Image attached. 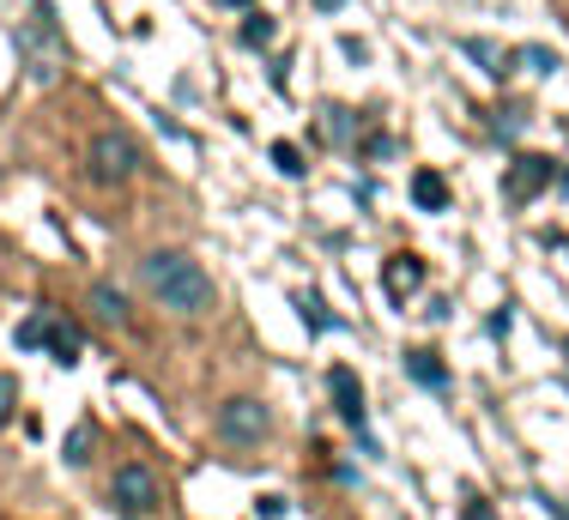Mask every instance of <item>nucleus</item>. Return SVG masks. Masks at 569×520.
Instances as JSON below:
<instances>
[{
  "instance_id": "dca6fc26",
  "label": "nucleus",
  "mask_w": 569,
  "mask_h": 520,
  "mask_svg": "<svg viewBox=\"0 0 569 520\" xmlns=\"http://www.w3.org/2000/svg\"><path fill=\"white\" fill-rule=\"evenodd\" d=\"M515 67H533V73H558V54H551V49H521V54H515Z\"/></svg>"
},
{
  "instance_id": "0eeeda50",
  "label": "nucleus",
  "mask_w": 569,
  "mask_h": 520,
  "mask_svg": "<svg viewBox=\"0 0 569 520\" xmlns=\"http://www.w3.org/2000/svg\"><path fill=\"white\" fill-rule=\"evenodd\" d=\"M382 284H388V297L395 303H406V297L425 284V260L418 254H395V260H382Z\"/></svg>"
},
{
  "instance_id": "20e7f679",
  "label": "nucleus",
  "mask_w": 569,
  "mask_h": 520,
  "mask_svg": "<svg viewBox=\"0 0 569 520\" xmlns=\"http://www.w3.org/2000/svg\"><path fill=\"white\" fill-rule=\"evenodd\" d=\"M219 436H224V442H237V448L267 442V436H273V412H267L261 400H230L219 412Z\"/></svg>"
},
{
  "instance_id": "9b49d317",
  "label": "nucleus",
  "mask_w": 569,
  "mask_h": 520,
  "mask_svg": "<svg viewBox=\"0 0 569 520\" xmlns=\"http://www.w3.org/2000/svg\"><path fill=\"white\" fill-rule=\"evenodd\" d=\"M43 346L56 363H79V333L67 321H56V314H49V327H43Z\"/></svg>"
},
{
  "instance_id": "5701e85b",
  "label": "nucleus",
  "mask_w": 569,
  "mask_h": 520,
  "mask_svg": "<svg viewBox=\"0 0 569 520\" xmlns=\"http://www.w3.org/2000/svg\"><path fill=\"white\" fill-rule=\"evenodd\" d=\"M316 7H321V12H333V7H346V0H316Z\"/></svg>"
},
{
  "instance_id": "7ed1b4c3",
  "label": "nucleus",
  "mask_w": 569,
  "mask_h": 520,
  "mask_svg": "<svg viewBox=\"0 0 569 520\" xmlns=\"http://www.w3.org/2000/svg\"><path fill=\"white\" fill-rule=\"evenodd\" d=\"M110 497L121 514H152L158 509V472L140 467V460H128V467H116L110 478Z\"/></svg>"
},
{
  "instance_id": "f8f14e48",
  "label": "nucleus",
  "mask_w": 569,
  "mask_h": 520,
  "mask_svg": "<svg viewBox=\"0 0 569 520\" xmlns=\"http://www.w3.org/2000/svg\"><path fill=\"white\" fill-rule=\"evenodd\" d=\"M467 54H472V61H479L485 67V73H491V79H509L515 73V54H503V49H497V43H485V37H467Z\"/></svg>"
},
{
  "instance_id": "1a4fd4ad",
  "label": "nucleus",
  "mask_w": 569,
  "mask_h": 520,
  "mask_svg": "<svg viewBox=\"0 0 569 520\" xmlns=\"http://www.w3.org/2000/svg\"><path fill=\"white\" fill-rule=\"evenodd\" d=\"M406 376H412L418 381V388H449V363H442L437 358V351H425V346H412V351H406Z\"/></svg>"
},
{
  "instance_id": "aec40b11",
  "label": "nucleus",
  "mask_w": 569,
  "mask_h": 520,
  "mask_svg": "<svg viewBox=\"0 0 569 520\" xmlns=\"http://www.w3.org/2000/svg\"><path fill=\"white\" fill-rule=\"evenodd\" d=\"M297 309H303V321H309V327H328V314H321V303H316V297H309V291L297 297Z\"/></svg>"
},
{
  "instance_id": "6e6552de",
  "label": "nucleus",
  "mask_w": 569,
  "mask_h": 520,
  "mask_svg": "<svg viewBox=\"0 0 569 520\" xmlns=\"http://www.w3.org/2000/svg\"><path fill=\"white\" fill-rule=\"evenodd\" d=\"M91 314H98L103 327H133L128 297H121V284H110V279H98V284H91Z\"/></svg>"
},
{
  "instance_id": "b1692460",
  "label": "nucleus",
  "mask_w": 569,
  "mask_h": 520,
  "mask_svg": "<svg viewBox=\"0 0 569 520\" xmlns=\"http://www.w3.org/2000/svg\"><path fill=\"white\" fill-rule=\"evenodd\" d=\"M563 194H569V170H563Z\"/></svg>"
},
{
  "instance_id": "ddd939ff",
  "label": "nucleus",
  "mask_w": 569,
  "mask_h": 520,
  "mask_svg": "<svg viewBox=\"0 0 569 520\" xmlns=\"http://www.w3.org/2000/svg\"><path fill=\"white\" fill-rule=\"evenodd\" d=\"M321 133H328L333 146H351V140H358V109H328V121H321Z\"/></svg>"
},
{
  "instance_id": "9d476101",
  "label": "nucleus",
  "mask_w": 569,
  "mask_h": 520,
  "mask_svg": "<svg viewBox=\"0 0 569 520\" xmlns=\"http://www.w3.org/2000/svg\"><path fill=\"white\" fill-rule=\"evenodd\" d=\"M412 200H418L425 212H449V207H455L449 182H442L437 170H418V176H412Z\"/></svg>"
},
{
  "instance_id": "4468645a",
  "label": "nucleus",
  "mask_w": 569,
  "mask_h": 520,
  "mask_svg": "<svg viewBox=\"0 0 569 520\" xmlns=\"http://www.w3.org/2000/svg\"><path fill=\"white\" fill-rule=\"evenodd\" d=\"M273 170L279 176H291V182H303V176H309V163H303V152H297V146H273Z\"/></svg>"
},
{
  "instance_id": "423d86ee",
  "label": "nucleus",
  "mask_w": 569,
  "mask_h": 520,
  "mask_svg": "<svg viewBox=\"0 0 569 520\" xmlns=\"http://www.w3.org/2000/svg\"><path fill=\"white\" fill-rule=\"evenodd\" d=\"M328 393H333V406H340V418L351 423V430H363V381H358V369L333 363L328 369Z\"/></svg>"
},
{
  "instance_id": "f3484780",
  "label": "nucleus",
  "mask_w": 569,
  "mask_h": 520,
  "mask_svg": "<svg viewBox=\"0 0 569 520\" xmlns=\"http://www.w3.org/2000/svg\"><path fill=\"white\" fill-rule=\"evenodd\" d=\"M19 412V376H0V423Z\"/></svg>"
},
{
  "instance_id": "6ab92c4d",
  "label": "nucleus",
  "mask_w": 569,
  "mask_h": 520,
  "mask_svg": "<svg viewBox=\"0 0 569 520\" xmlns=\"http://www.w3.org/2000/svg\"><path fill=\"white\" fill-rule=\"evenodd\" d=\"M86 448H91V430H86V423H79V430L67 436V460H86Z\"/></svg>"
},
{
  "instance_id": "4be33fe9",
  "label": "nucleus",
  "mask_w": 569,
  "mask_h": 520,
  "mask_svg": "<svg viewBox=\"0 0 569 520\" xmlns=\"http://www.w3.org/2000/svg\"><path fill=\"white\" fill-rule=\"evenodd\" d=\"M460 520H497V514H491V509H485V502H472V509H467V514H460Z\"/></svg>"
},
{
  "instance_id": "f257e3e1",
  "label": "nucleus",
  "mask_w": 569,
  "mask_h": 520,
  "mask_svg": "<svg viewBox=\"0 0 569 520\" xmlns=\"http://www.w3.org/2000/svg\"><path fill=\"white\" fill-rule=\"evenodd\" d=\"M140 284H146V297H152L158 309H170V314H207L212 297H219L212 272L200 267L194 254H182V249L146 254L140 260Z\"/></svg>"
},
{
  "instance_id": "393cba45",
  "label": "nucleus",
  "mask_w": 569,
  "mask_h": 520,
  "mask_svg": "<svg viewBox=\"0 0 569 520\" xmlns=\"http://www.w3.org/2000/svg\"><path fill=\"white\" fill-rule=\"evenodd\" d=\"M230 7H249V0H230Z\"/></svg>"
},
{
  "instance_id": "39448f33",
  "label": "nucleus",
  "mask_w": 569,
  "mask_h": 520,
  "mask_svg": "<svg viewBox=\"0 0 569 520\" xmlns=\"http://www.w3.org/2000/svg\"><path fill=\"white\" fill-rule=\"evenodd\" d=\"M551 176H558V163H551V158L521 152V158L509 163V176H503V194L515 200V207H527L533 194H546V188H551Z\"/></svg>"
},
{
  "instance_id": "412c9836",
  "label": "nucleus",
  "mask_w": 569,
  "mask_h": 520,
  "mask_svg": "<svg viewBox=\"0 0 569 520\" xmlns=\"http://www.w3.org/2000/svg\"><path fill=\"white\" fill-rule=\"evenodd\" d=\"M284 514V497H261V520H279Z\"/></svg>"
},
{
  "instance_id": "f03ea898",
  "label": "nucleus",
  "mask_w": 569,
  "mask_h": 520,
  "mask_svg": "<svg viewBox=\"0 0 569 520\" xmlns=\"http://www.w3.org/2000/svg\"><path fill=\"white\" fill-rule=\"evenodd\" d=\"M140 140H133L128 128H98L91 133V146H86V176L91 182H103V188H121V182H133L140 176Z\"/></svg>"
},
{
  "instance_id": "a211bd4d",
  "label": "nucleus",
  "mask_w": 569,
  "mask_h": 520,
  "mask_svg": "<svg viewBox=\"0 0 569 520\" xmlns=\"http://www.w3.org/2000/svg\"><path fill=\"white\" fill-rule=\"evenodd\" d=\"M43 327H49V314H31V321L19 327V346H24V351H37V346H43Z\"/></svg>"
},
{
  "instance_id": "2eb2a0df",
  "label": "nucleus",
  "mask_w": 569,
  "mask_h": 520,
  "mask_svg": "<svg viewBox=\"0 0 569 520\" xmlns=\"http://www.w3.org/2000/svg\"><path fill=\"white\" fill-rule=\"evenodd\" d=\"M242 43H249V49L273 43V19H267V12H249V24H242Z\"/></svg>"
}]
</instances>
